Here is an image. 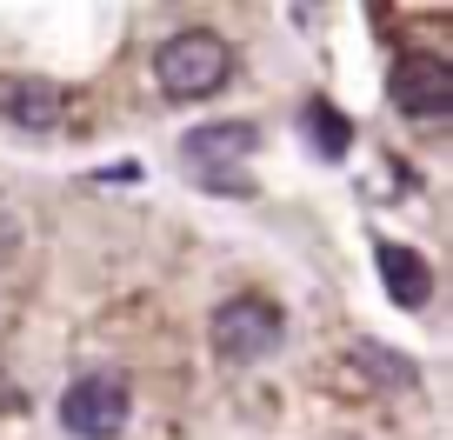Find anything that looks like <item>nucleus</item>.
Segmentation results:
<instances>
[{
	"mask_svg": "<svg viewBox=\"0 0 453 440\" xmlns=\"http://www.w3.org/2000/svg\"><path fill=\"white\" fill-rule=\"evenodd\" d=\"M154 81L167 100H207L234 81V47L213 27H180L154 47Z\"/></svg>",
	"mask_w": 453,
	"mask_h": 440,
	"instance_id": "1",
	"label": "nucleus"
},
{
	"mask_svg": "<svg viewBox=\"0 0 453 440\" xmlns=\"http://www.w3.org/2000/svg\"><path fill=\"white\" fill-rule=\"evenodd\" d=\"M207 341L226 367H260V360H273L287 347V313L260 294H234L207 313Z\"/></svg>",
	"mask_w": 453,
	"mask_h": 440,
	"instance_id": "2",
	"label": "nucleus"
},
{
	"mask_svg": "<svg viewBox=\"0 0 453 440\" xmlns=\"http://www.w3.org/2000/svg\"><path fill=\"white\" fill-rule=\"evenodd\" d=\"M60 427L81 440H113L127 427V381L120 374H81L60 394Z\"/></svg>",
	"mask_w": 453,
	"mask_h": 440,
	"instance_id": "3",
	"label": "nucleus"
},
{
	"mask_svg": "<svg viewBox=\"0 0 453 440\" xmlns=\"http://www.w3.org/2000/svg\"><path fill=\"white\" fill-rule=\"evenodd\" d=\"M387 100H394L407 120L453 114V60H440V54H400L394 73H387Z\"/></svg>",
	"mask_w": 453,
	"mask_h": 440,
	"instance_id": "4",
	"label": "nucleus"
},
{
	"mask_svg": "<svg viewBox=\"0 0 453 440\" xmlns=\"http://www.w3.org/2000/svg\"><path fill=\"white\" fill-rule=\"evenodd\" d=\"M260 154V127L254 120H213V127H194L180 147V160L200 174V181H226V174H241V160Z\"/></svg>",
	"mask_w": 453,
	"mask_h": 440,
	"instance_id": "5",
	"label": "nucleus"
},
{
	"mask_svg": "<svg viewBox=\"0 0 453 440\" xmlns=\"http://www.w3.org/2000/svg\"><path fill=\"white\" fill-rule=\"evenodd\" d=\"M67 114V94L54 81H34V73H7L0 81V120H14L27 134H54Z\"/></svg>",
	"mask_w": 453,
	"mask_h": 440,
	"instance_id": "6",
	"label": "nucleus"
},
{
	"mask_svg": "<svg viewBox=\"0 0 453 440\" xmlns=\"http://www.w3.org/2000/svg\"><path fill=\"white\" fill-rule=\"evenodd\" d=\"M373 260H380L387 300H394V307H407V313H420L426 294H434V267H426L413 247H400V241H380V247H373Z\"/></svg>",
	"mask_w": 453,
	"mask_h": 440,
	"instance_id": "7",
	"label": "nucleus"
},
{
	"mask_svg": "<svg viewBox=\"0 0 453 440\" xmlns=\"http://www.w3.org/2000/svg\"><path fill=\"white\" fill-rule=\"evenodd\" d=\"M347 367H354L367 387H380V394H407V387H420V367H413L400 347H387V341H354V347H347Z\"/></svg>",
	"mask_w": 453,
	"mask_h": 440,
	"instance_id": "8",
	"label": "nucleus"
},
{
	"mask_svg": "<svg viewBox=\"0 0 453 440\" xmlns=\"http://www.w3.org/2000/svg\"><path fill=\"white\" fill-rule=\"evenodd\" d=\"M307 127H313V147H320L326 160H340L347 147H354V127H347V114H334L326 100H307Z\"/></svg>",
	"mask_w": 453,
	"mask_h": 440,
	"instance_id": "9",
	"label": "nucleus"
},
{
	"mask_svg": "<svg viewBox=\"0 0 453 440\" xmlns=\"http://www.w3.org/2000/svg\"><path fill=\"white\" fill-rule=\"evenodd\" d=\"M20 241H27V228H20L14 213L0 207V267H7V260H14V254H20Z\"/></svg>",
	"mask_w": 453,
	"mask_h": 440,
	"instance_id": "10",
	"label": "nucleus"
}]
</instances>
